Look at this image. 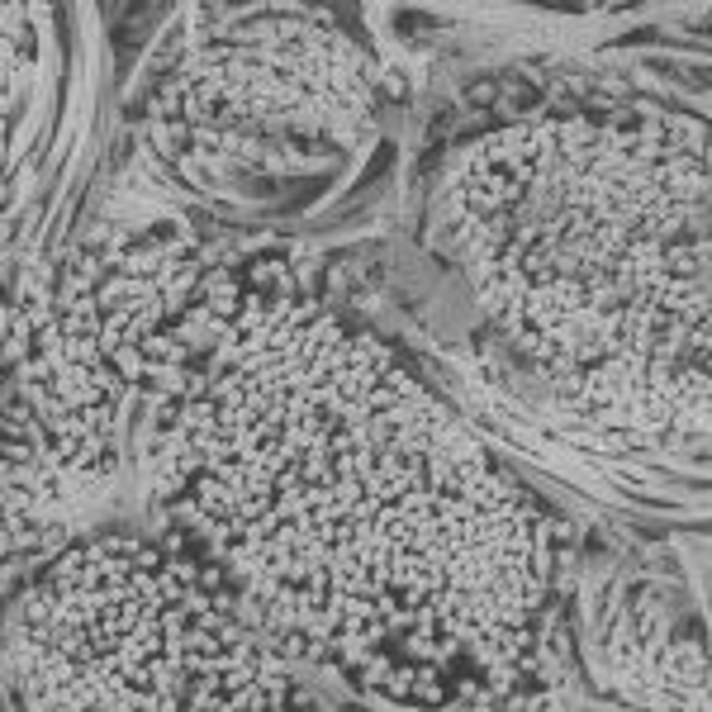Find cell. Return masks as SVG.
<instances>
[{"instance_id":"1","label":"cell","mask_w":712,"mask_h":712,"mask_svg":"<svg viewBox=\"0 0 712 712\" xmlns=\"http://www.w3.org/2000/svg\"><path fill=\"white\" fill-rule=\"evenodd\" d=\"M556 153L565 166H579V172H589L594 157H598V124L589 114H570V119H560V129H556Z\"/></svg>"},{"instance_id":"9","label":"cell","mask_w":712,"mask_h":712,"mask_svg":"<svg viewBox=\"0 0 712 712\" xmlns=\"http://www.w3.org/2000/svg\"><path fill=\"white\" fill-rule=\"evenodd\" d=\"M409 698H423V703H442V684H437V675H432V665H428V660L418 665V675H413V688H409Z\"/></svg>"},{"instance_id":"13","label":"cell","mask_w":712,"mask_h":712,"mask_svg":"<svg viewBox=\"0 0 712 712\" xmlns=\"http://www.w3.org/2000/svg\"><path fill=\"white\" fill-rule=\"evenodd\" d=\"M309 504H304V490H295V494H276V518L281 522H290V518H300Z\"/></svg>"},{"instance_id":"2","label":"cell","mask_w":712,"mask_h":712,"mask_svg":"<svg viewBox=\"0 0 712 712\" xmlns=\"http://www.w3.org/2000/svg\"><path fill=\"white\" fill-rule=\"evenodd\" d=\"M195 494H200V509L209 513V522H223V518L238 513V490L228 485V480H219L214 470H204L195 480ZM209 532H214V528H209Z\"/></svg>"},{"instance_id":"6","label":"cell","mask_w":712,"mask_h":712,"mask_svg":"<svg viewBox=\"0 0 712 712\" xmlns=\"http://www.w3.org/2000/svg\"><path fill=\"white\" fill-rule=\"evenodd\" d=\"M110 366H114L129 385H143V375H148V356H143V347L124 342L119 351H110Z\"/></svg>"},{"instance_id":"8","label":"cell","mask_w":712,"mask_h":712,"mask_svg":"<svg viewBox=\"0 0 712 712\" xmlns=\"http://www.w3.org/2000/svg\"><path fill=\"white\" fill-rule=\"evenodd\" d=\"M76 413H86V423H91L95 437H114V418H119V404H114V400H100V404L76 409Z\"/></svg>"},{"instance_id":"4","label":"cell","mask_w":712,"mask_h":712,"mask_svg":"<svg viewBox=\"0 0 712 712\" xmlns=\"http://www.w3.org/2000/svg\"><path fill=\"white\" fill-rule=\"evenodd\" d=\"M181 428H195V432H219V400H214V394H200V400H185Z\"/></svg>"},{"instance_id":"7","label":"cell","mask_w":712,"mask_h":712,"mask_svg":"<svg viewBox=\"0 0 712 712\" xmlns=\"http://www.w3.org/2000/svg\"><path fill=\"white\" fill-rule=\"evenodd\" d=\"M238 622L247 627V632H262L266 627V598L252 594V589H238Z\"/></svg>"},{"instance_id":"3","label":"cell","mask_w":712,"mask_h":712,"mask_svg":"<svg viewBox=\"0 0 712 712\" xmlns=\"http://www.w3.org/2000/svg\"><path fill=\"white\" fill-rule=\"evenodd\" d=\"M86 565H91V541H72L62 556H53V565L38 579L44 584H76V575L86 570Z\"/></svg>"},{"instance_id":"10","label":"cell","mask_w":712,"mask_h":712,"mask_svg":"<svg viewBox=\"0 0 712 712\" xmlns=\"http://www.w3.org/2000/svg\"><path fill=\"white\" fill-rule=\"evenodd\" d=\"M67 361H81V366H100V361H104V347H100V338H67Z\"/></svg>"},{"instance_id":"5","label":"cell","mask_w":712,"mask_h":712,"mask_svg":"<svg viewBox=\"0 0 712 712\" xmlns=\"http://www.w3.org/2000/svg\"><path fill=\"white\" fill-rule=\"evenodd\" d=\"M551 304H556L560 313H575V309L589 304V285H584L579 276H556V281H551Z\"/></svg>"},{"instance_id":"12","label":"cell","mask_w":712,"mask_h":712,"mask_svg":"<svg viewBox=\"0 0 712 712\" xmlns=\"http://www.w3.org/2000/svg\"><path fill=\"white\" fill-rule=\"evenodd\" d=\"M67 537H72L67 522H44V541H38V551H44V556H62V551H67Z\"/></svg>"},{"instance_id":"11","label":"cell","mask_w":712,"mask_h":712,"mask_svg":"<svg viewBox=\"0 0 712 712\" xmlns=\"http://www.w3.org/2000/svg\"><path fill=\"white\" fill-rule=\"evenodd\" d=\"M413 675H418V665H394V669H390V679H385V694H381V698H409Z\"/></svg>"}]
</instances>
